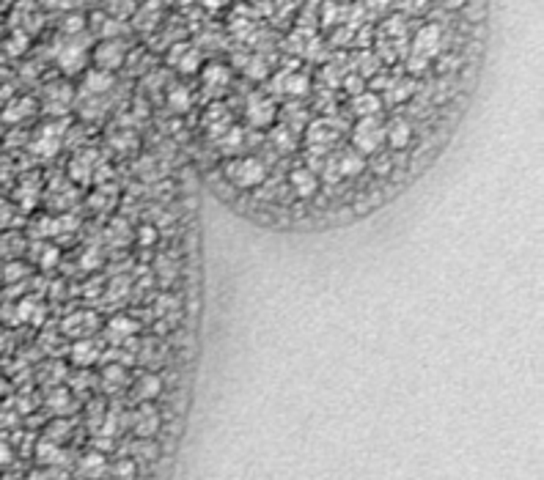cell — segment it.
Here are the masks:
<instances>
[{
    "label": "cell",
    "instance_id": "6da1fadb",
    "mask_svg": "<svg viewBox=\"0 0 544 480\" xmlns=\"http://www.w3.org/2000/svg\"><path fill=\"white\" fill-rule=\"evenodd\" d=\"M264 176H267V170L261 165V160H256V157H245V160H236L229 165V179L242 189L259 187L264 182Z\"/></svg>",
    "mask_w": 544,
    "mask_h": 480
},
{
    "label": "cell",
    "instance_id": "7a4b0ae2",
    "mask_svg": "<svg viewBox=\"0 0 544 480\" xmlns=\"http://www.w3.org/2000/svg\"><path fill=\"white\" fill-rule=\"evenodd\" d=\"M382 140H385V126L379 124L374 116L357 121L355 132H352V143L357 146V151L374 154V151L382 146Z\"/></svg>",
    "mask_w": 544,
    "mask_h": 480
},
{
    "label": "cell",
    "instance_id": "3957f363",
    "mask_svg": "<svg viewBox=\"0 0 544 480\" xmlns=\"http://www.w3.org/2000/svg\"><path fill=\"white\" fill-rule=\"evenodd\" d=\"M440 44H442V33H440L437 25H423L415 33V39H413V55L429 61L440 52Z\"/></svg>",
    "mask_w": 544,
    "mask_h": 480
},
{
    "label": "cell",
    "instance_id": "277c9868",
    "mask_svg": "<svg viewBox=\"0 0 544 480\" xmlns=\"http://www.w3.org/2000/svg\"><path fill=\"white\" fill-rule=\"evenodd\" d=\"M94 61L99 69H105V72H113V69H119L121 63H124V44L121 42H113V39H107L97 47V52H94Z\"/></svg>",
    "mask_w": 544,
    "mask_h": 480
},
{
    "label": "cell",
    "instance_id": "5b68a950",
    "mask_svg": "<svg viewBox=\"0 0 544 480\" xmlns=\"http://www.w3.org/2000/svg\"><path fill=\"white\" fill-rule=\"evenodd\" d=\"M168 61L173 63L176 69H182L185 74H192V72H198V66H201V52H198L195 47H190V44H176L173 52L168 55Z\"/></svg>",
    "mask_w": 544,
    "mask_h": 480
},
{
    "label": "cell",
    "instance_id": "8992f818",
    "mask_svg": "<svg viewBox=\"0 0 544 480\" xmlns=\"http://www.w3.org/2000/svg\"><path fill=\"white\" fill-rule=\"evenodd\" d=\"M88 61V52H85L83 44H66L61 52H58V66H61L66 74H77Z\"/></svg>",
    "mask_w": 544,
    "mask_h": 480
},
{
    "label": "cell",
    "instance_id": "52a82bcc",
    "mask_svg": "<svg viewBox=\"0 0 544 480\" xmlns=\"http://www.w3.org/2000/svg\"><path fill=\"white\" fill-rule=\"evenodd\" d=\"M275 102L272 99H259V96H253L251 102H248V121L253 126H270L275 121Z\"/></svg>",
    "mask_w": 544,
    "mask_h": 480
},
{
    "label": "cell",
    "instance_id": "ba28073f",
    "mask_svg": "<svg viewBox=\"0 0 544 480\" xmlns=\"http://www.w3.org/2000/svg\"><path fill=\"white\" fill-rule=\"evenodd\" d=\"M385 140L391 143V148H396V151L410 146V140H413V126H410V121L393 118L391 124L385 126Z\"/></svg>",
    "mask_w": 544,
    "mask_h": 480
},
{
    "label": "cell",
    "instance_id": "9c48e42d",
    "mask_svg": "<svg viewBox=\"0 0 544 480\" xmlns=\"http://www.w3.org/2000/svg\"><path fill=\"white\" fill-rule=\"evenodd\" d=\"M292 187L300 198H311L319 187V179L311 167H297V170H292Z\"/></svg>",
    "mask_w": 544,
    "mask_h": 480
},
{
    "label": "cell",
    "instance_id": "30bf717a",
    "mask_svg": "<svg viewBox=\"0 0 544 480\" xmlns=\"http://www.w3.org/2000/svg\"><path fill=\"white\" fill-rule=\"evenodd\" d=\"M308 88H311V80L305 77V74H283V77H278L275 80V91H283V94H292V96H303V94H308Z\"/></svg>",
    "mask_w": 544,
    "mask_h": 480
},
{
    "label": "cell",
    "instance_id": "8fae6325",
    "mask_svg": "<svg viewBox=\"0 0 544 480\" xmlns=\"http://www.w3.org/2000/svg\"><path fill=\"white\" fill-rule=\"evenodd\" d=\"M85 94H105L113 88V72H105V69H91L83 80Z\"/></svg>",
    "mask_w": 544,
    "mask_h": 480
},
{
    "label": "cell",
    "instance_id": "7c38bea8",
    "mask_svg": "<svg viewBox=\"0 0 544 480\" xmlns=\"http://www.w3.org/2000/svg\"><path fill=\"white\" fill-rule=\"evenodd\" d=\"M138 330V324L132 321V318H126V316H116L110 324H107V337L113 340V343H124L129 340L132 335Z\"/></svg>",
    "mask_w": 544,
    "mask_h": 480
},
{
    "label": "cell",
    "instance_id": "4fadbf2b",
    "mask_svg": "<svg viewBox=\"0 0 544 480\" xmlns=\"http://www.w3.org/2000/svg\"><path fill=\"white\" fill-rule=\"evenodd\" d=\"M97 357H99V349H97L94 340H77V343L72 346V362L80 365V368L97 362Z\"/></svg>",
    "mask_w": 544,
    "mask_h": 480
},
{
    "label": "cell",
    "instance_id": "5bb4252c",
    "mask_svg": "<svg viewBox=\"0 0 544 480\" xmlns=\"http://www.w3.org/2000/svg\"><path fill=\"white\" fill-rule=\"evenodd\" d=\"M58 146H61V132H58V126H44L39 140H36V151L44 154V157H53V154L58 151Z\"/></svg>",
    "mask_w": 544,
    "mask_h": 480
},
{
    "label": "cell",
    "instance_id": "9a60e30c",
    "mask_svg": "<svg viewBox=\"0 0 544 480\" xmlns=\"http://www.w3.org/2000/svg\"><path fill=\"white\" fill-rule=\"evenodd\" d=\"M105 469H107V464H105V456H102V453H88V456L80 461V475L88 480L102 478Z\"/></svg>",
    "mask_w": 544,
    "mask_h": 480
},
{
    "label": "cell",
    "instance_id": "2e32d148",
    "mask_svg": "<svg viewBox=\"0 0 544 480\" xmlns=\"http://www.w3.org/2000/svg\"><path fill=\"white\" fill-rule=\"evenodd\" d=\"M352 110H355V116H360V118H369V116H374L379 110V96L377 94H369V91L357 94L355 99H352Z\"/></svg>",
    "mask_w": 544,
    "mask_h": 480
},
{
    "label": "cell",
    "instance_id": "e0dca14e",
    "mask_svg": "<svg viewBox=\"0 0 544 480\" xmlns=\"http://www.w3.org/2000/svg\"><path fill=\"white\" fill-rule=\"evenodd\" d=\"M157 425H160V418L154 415V409H143L141 412V418L135 420V431L141 434L143 439H148V437H154V431H157Z\"/></svg>",
    "mask_w": 544,
    "mask_h": 480
},
{
    "label": "cell",
    "instance_id": "ac0fdd59",
    "mask_svg": "<svg viewBox=\"0 0 544 480\" xmlns=\"http://www.w3.org/2000/svg\"><path fill=\"white\" fill-rule=\"evenodd\" d=\"M33 107H36L33 105V99H17V102H11V105L3 110V118L11 121V124H14V121H22L25 116L33 113Z\"/></svg>",
    "mask_w": 544,
    "mask_h": 480
},
{
    "label": "cell",
    "instance_id": "d6986e66",
    "mask_svg": "<svg viewBox=\"0 0 544 480\" xmlns=\"http://www.w3.org/2000/svg\"><path fill=\"white\" fill-rule=\"evenodd\" d=\"M308 138H311V143H330V140L338 138V132H335L333 121H316L311 126V132H308Z\"/></svg>",
    "mask_w": 544,
    "mask_h": 480
},
{
    "label": "cell",
    "instance_id": "ffe728a7",
    "mask_svg": "<svg viewBox=\"0 0 544 480\" xmlns=\"http://www.w3.org/2000/svg\"><path fill=\"white\" fill-rule=\"evenodd\" d=\"M204 83L210 85V88H223V85L229 83V69L226 66H220V63H212L207 66V72H204Z\"/></svg>",
    "mask_w": 544,
    "mask_h": 480
},
{
    "label": "cell",
    "instance_id": "44dd1931",
    "mask_svg": "<svg viewBox=\"0 0 544 480\" xmlns=\"http://www.w3.org/2000/svg\"><path fill=\"white\" fill-rule=\"evenodd\" d=\"M363 167H366V162H363L360 154H344V157L338 160V173H341V176H357Z\"/></svg>",
    "mask_w": 544,
    "mask_h": 480
},
{
    "label": "cell",
    "instance_id": "7402d4cb",
    "mask_svg": "<svg viewBox=\"0 0 544 480\" xmlns=\"http://www.w3.org/2000/svg\"><path fill=\"white\" fill-rule=\"evenodd\" d=\"M160 379L154 374H143L141 376V381H138V387H135V393L141 398H154V396H160Z\"/></svg>",
    "mask_w": 544,
    "mask_h": 480
},
{
    "label": "cell",
    "instance_id": "603a6c76",
    "mask_svg": "<svg viewBox=\"0 0 544 480\" xmlns=\"http://www.w3.org/2000/svg\"><path fill=\"white\" fill-rule=\"evenodd\" d=\"M39 461H44V464L61 461V450H58V445H55L53 439H42V442H39Z\"/></svg>",
    "mask_w": 544,
    "mask_h": 480
},
{
    "label": "cell",
    "instance_id": "cb8c5ba5",
    "mask_svg": "<svg viewBox=\"0 0 544 480\" xmlns=\"http://www.w3.org/2000/svg\"><path fill=\"white\" fill-rule=\"evenodd\" d=\"M245 72H248V77H253V80H264V77L270 74V66H267V61H264L261 55H256V58H251V61L245 63Z\"/></svg>",
    "mask_w": 544,
    "mask_h": 480
},
{
    "label": "cell",
    "instance_id": "d4e9b609",
    "mask_svg": "<svg viewBox=\"0 0 544 480\" xmlns=\"http://www.w3.org/2000/svg\"><path fill=\"white\" fill-rule=\"evenodd\" d=\"M47 403H50L55 412H66V409L72 406V396H69L66 390H53V393L47 396Z\"/></svg>",
    "mask_w": 544,
    "mask_h": 480
},
{
    "label": "cell",
    "instance_id": "484cf974",
    "mask_svg": "<svg viewBox=\"0 0 544 480\" xmlns=\"http://www.w3.org/2000/svg\"><path fill=\"white\" fill-rule=\"evenodd\" d=\"M270 138L275 140V143H278V146L283 148V151H289V148H294V138H292V132H289L286 126H278V129H272Z\"/></svg>",
    "mask_w": 544,
    "mask_h": 480
},
{
    "label": "cell",
    "instance_id": "4316f807",
    "mask_svg": "<svg viewBox=\"0 0 544 480\" xmlns=\"http://www.w3.org/2000/svg\"><path fill=\"white\" fill-rule=\"evenodd\" d=\"M170 107H173V110H187L190 107L187 88H173V91H170Z\"/></svg>",
    "mask_w": 544,
    "mask_h": 480
},
{
    "label": "cell",
    "instance_id": "83f0119b",
    "mask_svg": "<svg viewBox=\"0 0 544 480\" xmlns=\"http://www.w3.org/2000/svg\"><path fill=\"white\" fill-rule=\"evenodd\" d=\"M360 77H369V74H374L377 72V66H379V58H374L371 52H363L360 55Z\"/></svg>",
    "mask_w": 544,
    "mask_h": 480
},
{
    "label": "cell",
    "instance_id": "f1b7e54d",
    "mask_svg": "<svg viewBox=\"0 0 544 480\" xmlns=\"http://www.w3.org/2000/svg\"><path fill=\"white\" fill-rule=\"evenodd\" d=\"M121 381H124V368H121V365H116V368L110 365V368H107V371H105V384H107V390H110L113 384L119 387Z\"/></svg>",
    "mask_w": 544,
    "mask_h": 480
},
{
    "label": "cell",
    "instance_id": "f546056e",
    "mask_svg": "<svg viewBox=\"0 0 544 480\" xmlns=\"http://www.w3.org/2000/svg\"><path fill=\"white\" fill-rule=\"evenodd\" d=\"M25 47H28V36H25V33H14V36L9 39V47H6V50H9L11 55H20Z\"/></svg>",
    "mask_w": 544,
    "mask_h": 480
},
{
    "label": "cell",
    "instance_id": "4dcf8cb0",
    "mask_svg": "<svg viewBox=\"0 0 544 480\" xmlns=\"http://www.w3.org/2000/svg\"><path fill=\"white\" fill-rule=\"evenodd\" d=\"M391 88H393V91H391V99H407V96L413 94V83H393Z\"/></svg>",
    "mask_w": 544,
    "mask_h": 480
},
{
    "label": "cell",
    "instance_id": "1f68e13d",
    "mask_svg": "<svg viewBox=\"0 0 544 480\" xmlns=\"http://www.w3.org/2000/svg\"><path fill=\"white\" fill-rule=\"evenodd\" d=\"M344 85H347V91H349V94H355V96H357V94H363V77H360V74H352V77H347V80H344Z\"/></svg>",
    "mask_w": 544,
    "mask_h": 480
},
{
    "label": "cell",
    "instance_id": "d6a6232c",
    "mask_svg": "<svg viewBox=\"0 0 544 480\" xmlns=\"http://www.w3.org/2000/svg\"><path fill=\"white\" fill-rule=\"evenodd\" d=\"M132 472H135V464H132V461H119V464H116V475H119V478L129 480Z\"/></svg>",
    "mask_w": 544,
    "mask_h": 480
},
{
    "label": "cell",
    "instance_id": "836d02e7",
    "mask_svg": "<svg viewBox=\"0 0 544 480\" xmlns=\"http://www.w3.org/2000/svg\"><path fill=\"white\" fill-rule=\"evenodd\" d=\"M135 453H141L143 459H154V442H143V445H135Z\"/></svg>",
    "mask_w": 544,
    "mask_h": 480
},
{
    "label": "cell",
    "instance_id": "e575fe53",
    "mask_svg": "<svg viewBox=\"0 0 544 480\" xmlns=\"http://www.w3.org/2000/svg\"><path fill=\"white\" fill-rule=\"evenodd\" d=\"M66 30H72V33H77V30H83V17H69L66 25H63Z\"/></svg>",
    "mask_w": 544,
    "mask_h": 480
},
{
    "label": "cell",
    "instance_id": "d590c367",
    "mask_svg": "<svg viewBox=\"0 0 544 480\" xmlns=\"http://www.w3.org/2000/svg\"><path fill=\"white\" fill-rule=\"evenodd\" d=\"M102 33H105V36H116V33H121V25H119L116 20H107L105 28H102Z\"/></svg>",
    "mask_w": 544,
    "mask_h": 480
},
{
    "label": "cell",
    "instance_id": "8d00e7d4",
    "mask_svg": "<svg viewBox=\"0 0 544 480\" xmlns=\"http://www.w3.org/2000/svg\"><path fill=\"white\" fill-rule=\"evenodd\" d=\"M9 461H11V447L0 439V464H9Z\"/></svg>",
    "mask_w": 544,
    "mask_h": 480
},
{
    "label": "cell",
    "instance_id": "74e56055",
    "mask_svg": "<svg viewBox=\"0 0 544 480\" xmlns=\"http://www.w3.org/2000/svg\"><path fill=\"white\" fill-rule=\"evenodd\" d=\"M154 236H157L154 228H141V242H143V245H151V242H154Z\"/></svg>",
    "mask_w": 544,
    "mask_h": 480
}]
</instances>
